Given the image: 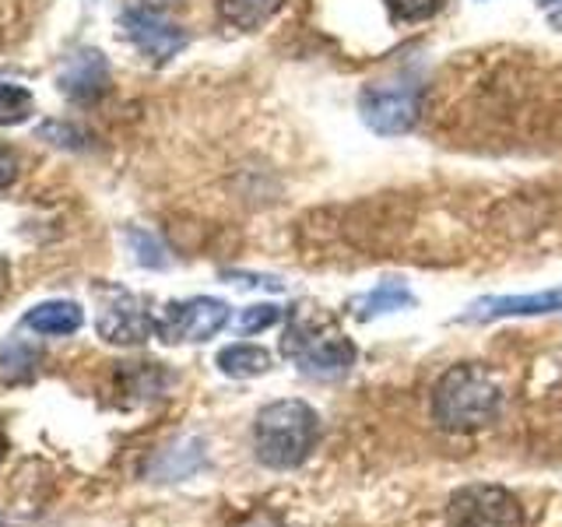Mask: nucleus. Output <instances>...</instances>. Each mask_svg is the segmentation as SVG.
<instances>
[{
	"label": "nucleus",
	"mask_w": 562,
	"mask_h": 527,
	"mask_svg": "<svg viewBox=\"0 0 562 527\" xmlns=\"http://www.w3.org/2000/svg\"><path fill=\"white\" fill-rule=\"evenodd\" d=\"M321 439V415L306 401H271L254 422L257 461L274 471H292L316 450Z\"/></svg>",
	"instance_id": "2"
},
{
	"label": "nucleus",
	"mask_w": 562,
	"mask_h": 527,
	"mask_svg": "<svg viewBox=\"0 0 562 527\" xmlns=\"http://www.w3.org/2000/svg\"><path fill=\"white\" fill-rule=\"evenodd\" d=\"M180 4V0H140V8H151V11H162V8H172Z\"/></svg>",
	"instance_id": "22"
},
{
	"label": "nucleus",
	"mask_w": 562,
	"mask_h": 527,
	"mask_svg": "<svg viewBox=\"0 0 562 527\" xmlns=\"http://www.w3.org/2000/svg\"><path fill=\"white\" fill-rule=\"evenodd\" d=\"M281 321V310L271 303H260V306H246L239 313V330L243 334H257V330H268Z\"/></svg>",
	"instance_id": "19"
},
{
	"label": "nucleus",
	"mask_w": 562,
	"mask_h": 527,
	"mask_svg": "<svg viewBox=\"0 0 562 527\" xmlns=\"http://www.w3.org/2000/svg\"><path fill=\"white\" fill-rule=\"evenodd\" d=\"M40 369V348L25 341H4L0 345V383H25Z\"/></svg>",
	"instance_id": "15"
},
{
	"label": "nucleus",
	"mask_w": 562,
	"mask_h": 527,
	"mask_svg": "<svg viewBox=\"0 0 562 527\" xmlns=\"http://www.w3.org/2000/svg\"><path fill=\"white\" fill-rule=\"evenodd\" d=\"M218 369L233 380H250L271 369V356L260 345H228L218 351Z\"/></svg>",
	"instance_id": "14"
},
{
	"label": "nucleus",
	"mask_w": 562,
	"mask_h": 527,
	"mask_svg": "<svg viewBox=\"0 0 562 527\" xmlns=\"http://www.w3.org/2000/svg\"><path fill=\"white\" fill-rule=\"evenodd\" d=\"M397 22H429L447 8V0H386Z\"/></svg>",
	"instance_id": "18"
},
{
	"label": "nucleus",
	"mask_w": 562,
	"mask_h": 527,
	"mask_svg": "<svg viewBox=\"0 0 562 527\" xmlns=\"http://www.w3.org/2000/svg\"><path fill=\"white\" fill-rule=\"evenodd\" d=\"M127 243L134 250V260L145 264V268H166V264H169L166 246L158 243L151 233H145V228H127Z\"/></svg>",
	"instance_id": "17"
},
{
	"label": "nucleus",
	"mask_w": 562,
	"mask_h": 527,
	"mask_svg": "<svg viewBox=\"0 0 562 527\" xmlns=\"http://www.w3.org/2000/svg\"><path fill=\"white\" fill-rule=\"evenodd\" d=\"M562 310V289H544L531 295H492L471 303L461 321L479 324V321H503V316H538V313H555Z\"/></svg>",
	"instance_id": "10"
},
{
	"label": "nucleus",
	"mask_w": 562,
	"mask_h": 527,
	"mask_svg": "<svg viewBox=\"0 0 562 527\" xmlns=\"http://www.w3.org/2000/svg\"><path fill=\"white\" fill-rule=\"evenodd\" d=\"M8 289H11V268H8V260L0 257V299L8 295Z\"/></svg>",
	"instance_id": "21"
},
{
	"label": "nucleus",
	"mask_w": 562,
	"mask_h": 527,
	"mask_svg": "<svg viewBox=\"0 0 562 527\" xmlns=\"http://www.w3.org/2000/svg\"><path fill=\"white\" fill-rule=\"evenodd\" d=\"M123 35L134 43L140 57H148L151 64H169L172 57H180L187 49V32L180 25H172L162 11L151 8H127L120 18Z\"/></svg>",
	"instance_id": "7"
},
{
	"label": "nucleus",
	"mask_w": 562,
	"mask_h": 527,
	"mask_svg": "<svg viewBox=\"0 0 562 527\" xmlns=\"http://www.w3.org/2000/svg\"><path fill=\"white\" fill-rule=\"evenodd\" d=\"M503 386L479 362L450 366L432 386V418L447 433H474L496 422Z\"/></svg>",
	"instance_id": "1"
},
{
	"label": "nucleus",
	"mask_w": 562,
	"mask_h": 527,
	"mask_svg": "<svg viewBox=\"0 0 562 527\" xmlns=\"http://www.w3.org/2000/svg\"><path fill=\"white\" fill-rule=\"evenodd\" d=\"M25 327L35 334H46V338H67L85 327V310L70 299H49L25 313Z\"/></svg>",
	"instance_id": "11"
},
{
	"label": "nucleus",
	"mask_w": 562,
	"mask_h": 527,
	"mask_svg": "<svg viewBox=\"0 0 562 527\" xmlns=\"http://www.w3.org/2000/svg\"><path fill=\"white\" fill-rule=\"evenodd\" d=\"M35 110L32 96L22 85L0 81V127H14V123H25Z\"/></svg>",
	"instance_id": "16"
},
{
	"label": "nucleus",
	"mask_w": 562,
	"mask_h": 527,
	"mask_svg": "<svg viewBox=\"0 0 562 527\" xmlns=\"http://www.w3.org/2000/svg\"><path fill=\"white\" fill-rule=\"evenodd\" d=\"M404 306H415V295L401 285V281H380L373 292L359 295L351 310H356L359 321H373V316H383V313H394V310H404Z\"/></svg>",
	"instance_id": "13"
},
{
	"label": "nucleus",
	"mask_w": 562,
	"mask_h": 527,
	"mask_svg": "<svg viewBox=\"0 0 562 527\" xmlns=\"http://www.w3.org/2000/svg\"><path fill=\"white\" fill-rule=\"evenodd\" d=\"M14 180H18V155L8 145H0V190H8Z\"/></svg>",
	"instance_id": "20"
},
{
	"label": "nucleus",
	"mask_w": 562,
	"mask_h": 527,
	"mask_svg": "<svg viewBox=\"0 0 562 527\" xmlns=\"http://www.w3.org/2000/svg\"><path fill=\"white\" fill-rule=\"evenodd\" d=\"M281 351L306 377H321V380L341 377L356 366V345L321 310H306V306L292 310L285 338H281Z\"/></svg>",
	"instance_id": "3"
},
{
	"label": "nucleus",
	"mask_w": 562,
	"mask_h": 527,
	"mask_svg": "<svg viewBox=\"0 0 562 527\" xmlns=\"http://www.w3.org/2000/svg\"><path fill=\"white\" fill-rule=\"evenodd\" d=\"M450 527H524V506L503 485H464L447 503Z\"/></svg>",
	"instance_id": "5"
},
{
	"label": "nucleus",
	"mask_w": 562,
	"mask_h": 527,
	"mask_svg": "<svg viewBox=\"0 0 562 527\" xmlns=\"http://www.w3.org/2000/svg\"><path fill=\"white\" fill-rule=\"evenodd\" d=\"M541 8H555V4H562V0H538Z\"/></svg>",
	"instance_id": "25"
},
{
	"label": "nucleus",
	"mask_w": 562,
	"mask_h": 527,
	"mask_svg": "<svg viewBox=\"0 0 562 527\" xmlns=\"http://www.w3.org/2000/svg\"><path fill=\"white\" fill-rule=\"evenodd\" d=\"M359 113L369 131L383 137L408 134L422 116V88L408 81H380L359 92Z\"/></svg>",
	"instance_id": "4"
},
{
	"label": "nucleus",
	"mask_w": 562,
	"mask_h": 527,
	"mask_svg": "<svg viewBox=\"0 0 562 527\" xmlns=\"http://www.w3.org/2000/svg\"><path fill=\"white\" fill-rule=\"evenodd\" d=\"M233 321V310L222 299L198 295L183 299V303H166L162 313L155 316V334L166 345H183V341H207Z\"/></svg>",
	"instance_id": "6"
},
{
	"label": "nucleus",
	"mask_w": 562,
	"mask_h": 527,
	"mask_svg": "<svg viewBox=\"0 0 562 527\" xmlns=\"http://www.w3.org/2000/svg\"><path fill=\"white\" fill-rule=\"evenodd\" d=\"M285 0H218V14L225 25L239 32H257L281 11Z\"/></svg>",
	"instance_id": "12"
},
{
	"label": "nucleus",
	"mask_w": 562,
	"mask_h": 527,
	"mask_svg": "<svg viewBox=\"0 0 562 527\" xmlns=\"http://www.w3.org/2000/svg\"><path fill=\"white\" fill-rule=\"evenodd\" d=\"M8 429H4V422H0V461H4V457H8Z\"/></svg>",
	"instance_id": "23"
},
{
	"label": "nucleus",
	"mask_w": 562,
	"mask_h": 527,
	"mask_svg": "<svg viewBox=\"0 0 562 527\" xmlns=\"http://www.w3.org/2000/svg\"><path fill=\"white\" fill-rule=\"evenodd\" d=\"M57 85L70 102H95L110 88V64L99 49H78L60 64Z\"/></svg>",
	"instance_id": "9"
},
{
	"label": "nucleus",
	"mask_w": 562,
	"mask_h": 527,
	"mask_svg": "<svg viewBox=\"0 0 562 527\" xmlns=\"http://www.w3.org/2000/svg\"><path fill=\"white\" fill-rule=\"evenodd\" d=\"M549 22H552L555 29H562V11H552V18H549Z\"/></svg>",
	"instance_id": "24"
},
{
	"label": "nucleus",
	"mask_w": 562,
	"mask_h": 527,
	"mask_svg": "<svg viewBox=\"0 0 562 527\" xmlns=\"http://www.w3.org/2000/svg\"><path fill=\"white\" fill-rule=\"evenodd\" d=\"M95 327L102 334V341L131 348V345H145L151 338L155 321H151V313L145 310V303H140V299L120 292L113 303L102 306Z\"/></svg>",
	"instance_id": "8"
}]
</instances>
